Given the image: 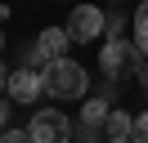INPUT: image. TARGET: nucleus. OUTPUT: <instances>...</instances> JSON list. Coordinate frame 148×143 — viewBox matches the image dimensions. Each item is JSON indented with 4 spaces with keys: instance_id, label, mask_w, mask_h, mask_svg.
Segmentation results:
<instances>
[{
    "instance_id": "obj_17",
    "label": "nucleus",
    "mask_w": 148,
    "mask_h": 143,
    "mask_svg": "<svg viewBox=\"0 0 148 143\" xmlns=\"http://www.w3.org/2000/svg\"><path fill=\"white\" fill-rule=\"evenodd\" d=\"M121 143H135V139H121Z\"/></svg>"
},
{
    "instance_id": "obj_8",
    "label": "nucleus",
    "mask_w": 148,
    "mask_h": 143,
    "mask_svg": "<svg viewBox=\"0 0 148 143\" xmlns=\"http://www.w3.org/2000/svg\"><path fill=\"white\" fill-rule=\"evenodd\" d=\"M108 116H112V103H103V98H85V107H81V125L103 130V125H108Z\"/></svg>"
},
{
    "instance_id": "obj_1",
    "label": "nucleus",
    "mask_w": 148,
    "mask_h": 143,
    "mask_svg": "<svg viewBox=\"0 0 148 143\" xmlns=\"http://www.w3.org/2000/svg\"><path fill=\"white\" fill-rule=\"evenodd\" d=\"M99 67H103V76L112 80V85H121V80H130V76H139L144 72V54L135 49V40H103V49H99Z\"/></svg>"
},
{
    "instance_id": "obj_2",
    "label": "nucleus",
    "mask_w": 148,
    "mask_h": 143,
    "mask_svg": "<svg viewBox=\"0 0 148 143\" xmlns=\"http://www.w3.org/2000/svg\"><path fill=\"white\" fill-rule=\"evenodd\" d=\"M40 80H45V94L49 98H85V89H90V76H85V67L76 58L49 63V67L40 72Z\"/></svg>"
},
{
    "instance_id": "obj_3",
    "label": "nucleus",
    "mask_w": 148,
    "mask_h": 143,
    "mask_svg": "<svg viewBox=\"0 0 148 143\" xmlns=\"http://www.w3.org/2000/svg\"><path fill=\"white\" fill-rule=\"evenodd\" d=\"M27 139L32 143H72V121L58 107H40L27 121Z\"/></svg>"
},
{
    "instance_id": "obj_12",
    "label": "nucleus",
    "mask_w": 148,
    "mask_h": 143,
    "mask_svg": "<svg viewBox=\"0 0 148 143\" xmlns=\"http://www.w3.org/2000/svg\"><path fill=\"white\" fill-rule=\"evenodd\" d=\"M0 143H32V139H27V130H5Z\"/></svg>"
},
{
    "instance_id": "obj_7",
    "label": "nucleus",
    "mask_w": 148,
    "mask_h": 143,
    "mask_svg": "<svg viewBox=\"0 0 148 143\" xmlns=\"http://www.w3.org/2000/svg\"><path fill=\"white\" fill-rule=\"evenodd\" d=\"M103 134H108V143L130 139V134H135V116H126L121 107H112V116H108V125H103Z\"/></svg>"
},
{
    "instance_id": "obj_15",
    "label": "nucleus",
    "mask_w": 148,
    "mask_h": 143,
    "mask_svg": "<svg viewBox=\"0 0 148 143\" xmlns=\"http://www.w3.org/2000/svg\"><path fill=\"white\" fill-rule=\"evenodd\" d=\"M139 80H144V89H148V63H144V72H139Z\"/></svg>"
},
{
    "instance_id": "obj_13",
    "label": "nucleus",
    "mask_w": 148,
    "mask_h": 143,
    "mask_svg": "<svg viewBox=\"0 0 148 143\" xmlns=\"http://www.w3.org/2000/svg\"><path fill=\"white\" fill-rule=\"evenodd\" d=\"M5 125H9V103H0V134H5Z\"/></svg>"
},
{
    "instance_id": "obj_4",
    "label": "nucleus",
    "mask_w": 148,
    "mask_h": 143,
    "mask_svg": "<svg viewBox=\"0 0 148 143\" xmlns=\"http://www.w3.org/2000/svg\"><path fill=\"white\" fill-rule=\"evenodd\" d=\"M63 31H67L72 45H85V40H94V36H103V9H94V5L72 9V18H67Z\"/></svg>"
},
{
    "instance_id": "obj_9",
    "label": "nucleus",
    "mask_w": 148,
    "mask_h": 143,
    "mask_svg": "<svg viewBox=\"0 0 148 143\" xmlns=\"http://www.w3.org/2000/svg\"><path fill=\"white\" fill-rule=\"evenodd\" d=\"M135 49L148 63V5H139V14H135Z\"/></svg>"
},
{
    "instance_id": "obj_10",
    "label": "nucleus",
    "mask_w": 148,
    "mask_h": 143,
    "mask_svg": "<svg viewBox=\"0 0 148 143\" xmlns=\"http://www.w3.org/2000/svg\"><path fill=\"white\" fill-rule=\"evenodd\" d=\"M121 31H126V14H103V36L121 40Z\"/></svg>"
},
{
    "instance_id": "obj_11",
    "label": "nucleus",
    "mask_w": 148,
    "mask_h": 143,
    "mask_svg": "<svg viewBox=\"0 0 148 143\" xmlns=\"http://www.w3.org/2000/svg\"><path fill=\"white\" fill-rule=\"evenodd\" d=\"M135 143H148V112L144 116H135V134H130Z\"/></svg>"
},
{
    "instance_id": "obj_14",
    "label": "nucleus",
    "mask_w": 148,
    "mask_h": 143,
    "mask_svg": "<svg viewBox=\"0 0 148 143\" xmlns=\"http://www.w3.org/2000/svg\"><path fill=\"white\" fill-rule=\"evenodd\" d=\"M0 89H9V67L0 63Z\"/></svg>"
},
{
    "instance_id": "obj_16",
    "label": "nucleus",
    "mask_w": 148,
    "mask_h": 143,
    "mask_svg": "<svg viewBox=\"0 0 148 143\" xmlns=\"http://www.w3.org/2000/svg\"><path fill=\"white\" fill-rule=\"evenodd\" d=\"M0 49H5V31H0Z\"/></svg>"
},
{
    "instance_id": "obj_5",
    "label": "nucleus",
    "mask_w": 148,
    "mask_h": 143,
    "mask_svg": "<svg viewBox=\"0 0 148 143\" xmlns=\"http://www.w3.org/2000/svg\"><path fill=\"white\" fill-rule=\"evenodd\" d=\"M40 94H45V80H40V72H27V67H14V72H9V98H14V103L32 107Z\"/></svg>"
},
{
    "instance_id": "obj_6",
    "label": "nucleus",
    "mask_w": 148,
    "mask_h": 143,
    "mask_svg": "<svg viewBox=\"0 0 148 143\" xmlns=\"http://www.w3.org/2000/svg\"><path fill=\"white\" fill-rule=\"evenodd\" d=\"M32 49H36V54H40V63L49 67V63H63V58H67L72 40H67V31H63V27H45V31L36 36V45H32Z\"/></svg>"
}]
</instances>
